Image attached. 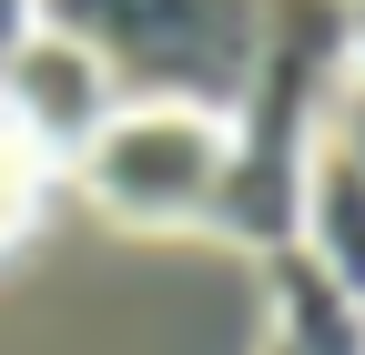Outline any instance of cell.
<instances>
[{"label":"cell","mask_w":365,"mask_h":355,"mask_svg":"<svg viewBox=\"0 0 365 355\" xmlns=\"http://www.w3.org/2000/svg\"><path fill=\"white\" fill-rule=\"evenodd\" d=\"M264 355H274V345H264Z\"/></svg>","instance_id":"8fae6325"},{"label":"cell","mask_w":365,"mask_h":355,"mask_svg":"<svg viewBox=\"0 0 365 355\" xmlns=\"http://www.w3.org/2000/svg\"><path fill=\"white\" fill-rule=\"evenodd\" d=\"M274 355H365V315L294 254H274Z\"/></svg>","instance_id":"8992f818"},{"label":"cell","mask_w":365,"mask_h":355,"mask_svg":"<svg viewBox=\"0 0 365 355\" xmlns=\"http://www.w3.org/2000/svg\"><path fill=\"white\" fill-rule=\"evenodd\" d=\"M345 71H365V0H345Z\"/></svg>","instance_id":"30bf717a"},{"label":"cell","mask_w":365,"mask_h":355,"mask_svg":"<svg viewBox=\"0 0 365 355\" xmlns=\"http://www.w3.org/2000/svg\"><path fill=\"white\" fill-rule=\"evenodd\" d=\"M112 112H122V92H112V71L91 61L81 41H61V31H21L11 41V61H0V132H11L21 153L81 163Z\"/></svg>","instance_id":"277c9868"},{"label":"cell","mask_w":365,"mask_h":355,"mask_svg":"<svg viewBox=\"0 0 365 355\" xmlns=\"http://www.w3.org/2000/svg\"><path fill=\"white\" fill-rule=\"evenodd\" d=\"M264 21L274 0H41V31L81 41L122 102H182L213 122L244 102Z\"/></svg>","instance_id":"7a4b0ae2"},{"label":"cell","mask_w":365,"mask_h":355,"mask_svg":"<svg viewBox=\"0 0 365 355\" xmlns=\"http://www.w3.org/2000/svg\"><path fill=\"white\" fill-rule=\"evenodd\" d=\"M345 92V0H274L264 51L244 102L223 112V183H213V234L254 244L264 264L294 244V203H304V163L325 143V112Z\"/></svg>","instance_id":"6da1fadb"},{"label":"cell","mask_w":365,"mask_h":355,"mask_svg":"<svg viewBox=\"0 0 365 355\" xmlns=\"http://www.w3.org/2000/svg\"><path fill=\"white\" fill-rule=\"evenodd\" d=\"M325 143L365 173V71H345V92H335V112H325Z\"/></svg>","instance_id":"ba28073f"},{"label":"cell","mask_w":365,"mask_h":355,"mask_svg":"<svg viewBox=\"0 0 365 355\" xmlns=\"http://www.w3.org/2000/svg\"><path fill=\"white\" fill-rule=\"evenodd\" d=\"M71 173L122 224H203L213 183H223V122L182 112V102H122Z\"/></svg>","instance_id":"3957f363"},{"label":"cell","mask_w":365,"mask_h":355,"mask_svg":"<svg viewBox=\"0 0 365 355\" xmlns=\"http://www.w3.org/2000/svg\"><path fill=\"white\" fill-rule=\"evenodd\" d=\"M284 254L365 315V173L335 143H314V163H304V203H294V244Z\"/></svg>","instance_id":"5b68a950"},{"label":"cell","mask_w":365,"mask_h":355,"mask_svg":"<svg viewBox=\"0 0 365 355\" xmlns=\"http://www.w3.org/2000/svg\"><path fill=\"white\" fill-rule=\"evenodd\" d=\"M21 31H41V0H0V61H11Z\"/></svg>","instance_id":"9c48e42d"},{"label":"cell","mask_w":365,"mask_h":355,"mask_svg":"<svg viewBox=\"0 0 365 355\" xmlns=\"http://www.w3.org/2000/svg\"><path fill=\"white\" fill-rule=\"evenodd\" d=\"M41 173H51V163H41V153H21L11 132H0V244H11L31 213H41Z\"/></svg>","instance_id":"52a82bcc"}]
</instances>
